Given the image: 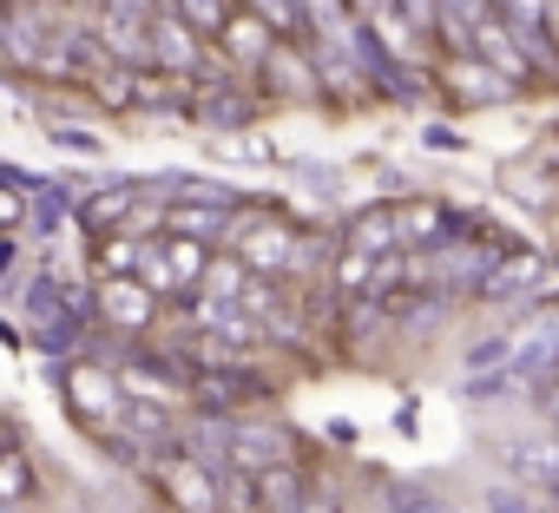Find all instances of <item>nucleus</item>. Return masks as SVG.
<instances>
[{
    "mask_svg": "<svg viewBox=\"0 0 559 513\" xmlns=\"http://www.w3.org/2000/svg\"><path fill=\"white\" fill-rule=\"evenodd\" d=\"M500 250H507V243L435 237V243H421V250L408 256V277H415L421 290H441V297H454V290H480V277L500 264Z\"/></svg>",
    "mask_w": 559,
    "mask_h": 513,
    "instance_id": "nucleus-1",
    "label": "nucleus"
},
{
    "mask_svg": "<svg viewBox=\"0 0 559 513\" xmlns=\"http://www.w3.org/2000/svg\"><path fill=\"white\" fill-rule=\"evenodd\" d=\"M152 480H158V493H165L178 513H224V487H230V474L211 467V461H198V454L178 448V441L152 461Z\"/></svg>",
    "mask_w": 559,
    "mask_h": 513,
    "instance_id": "nucleus-2",
    "label": "nucleus"
},
{
    "mask_svg": "<svg viewBox=\"0 0 559 513\" xmlns=\"http://www.w3.org/2000/svg\"><path fill=\"white\" fill-rule=\"evenodd\" d=\"M60 389H67V402H73V415H80L86 428H119V421L132 415V389H126V375L106 369V362H67Z\"/></svg>",
    "mask_w": 559,
    "mask_h": 513,
    "instance_id": "nucleus-3",
    "label": "nucleus"
},
{
    "mask_svg": "<svg viewBox=\"0 0 559 513\" xmlns=\"http://www.w3.org/2000/svg\"><path fill=\"white\" fill-rule=\"evenodd\" d=\"M224 243L243 256L250 271H290L297 256H304V243H297V230L284 217H257V211H237L230 230H224Z\"/></svg>",
    "mask_w": 559,
    "mask_h": 513,
    "instance_id": "nucleus-4",
    "label": "nucleus"
},
{
    "mask_svg": "<svg viewBox=\"0 0 559 513\" xmlns=\"http://www.w3.org/2000/svg\"><path fill=\"white\" fill-rule=\"evenodd\" d=\"M158 297H165V290H152L145 277H99V290H93L99 323H106V330H126V336H145V330L158 323Z\"/></svg>",
    "mask_w": 559,
    "mask_h": 513,
    "instance_id": "nucleus-5",
    "label": "nucleus"
},
{
    "mask_svg": "<svg viewBox=\"0 0 559 513\" xmlns=\"http://www.w3.org/2000/svg\"><path fill=\"white\" fill-rule=\"evenodd\" d=\"M152 60L165 67V73H198V60H204V27H191L171 0L158 8V21H152Z\"/></svg>",
    "mask_w": 559,
    "mask_h": 513,
    "instance_id": "nucleus-6",
    "label": "nucleus"
},
{
    "mask_svg": "<svg viewBox=\"0 0 559 513\" xmlns=\"http://www.w3.org/2000/svg\"><path fill=\"white\" fill-rule=\"evenodd\" d=\"M270 27L276 21H263V8H230V21L217 34V53L237 60V67H250V73H263V60L276 53V34Z\"/></svg>",
    "mask_w": 559,
    "mask_h": 513,
    "instance_id": "nucleus-7",
    "label": "nucleus"
},
{
    "mask_svg": "<svg viewBox=\"0 0 559 513\" xmlns=\"http://www.w3.org/2000/svg\"><path fill=\"white\" fill-rule=\"evenodd\" d=\"M539 277H546V264H539L533 250H500V264L480 277L474 297H487V303H520V297H533Z\"/></svg>",
    "mask_w": 559,
    "mask_h": 513,
    "instance_id": "nucleus-8",
    "label": "nucleus"
},
{
    "mask_svg": "<svg viewBox=\"0 0 559 513\" xmlns=\"http://www.w3.org/2000/svg\"><path fill=\"white\" fill-rule=\"evenodd\" d=\"M158 250H165V271H171V297H178V290H198L204 271H211V256H217L211 237H185V230H165Z\"/></svg>",
    "mask_w": 559,
    "mask_h": 513,
    "instance_id": "nucleus-9",
    "label": "nucleus"
},
{
    "mask_svg": "<svg viewBox=\"0 0 559 513\" xmlns=\"http://www.w3.org/2000/svg\"><path fill=\"white\" fill-rule=\"evenodd\" d=\"M145 256H152V237L106 230V237L93 243V271H99V277H145Z\"/></svg>",
    "mask_w": 559,
    "mask_h": 513,
    "instance_id": "nucleus-10",
    "label": "nucleus"
},
{
    "mask_svg": "<svg viewBox=\"0 0 559 513\" xmlns=\"http://www.w3.org/2000/svg\"><path fill=\"white\" fill-rule=\"evenodd\" d=\"M263 395V382L250 375V369H204L198 375V402L204 408H243V402H257Z\"/></svg>",
    "mask_w": 559,
    "mask_h": 513,
    "instance_id": "nucleus-11",
    "label": "nucleus"
},
{
    "mask_svg": "<svg viewBox=\"0 0 559 513\" xmlns=\"http://www.w3.org/2000/svg\"><path fill=\"white\" fill-rule=\"evenodd\" d=\"M139 204V184L132 178H112V191H93L86 204H80V224L93 230V237H106V230H119V217Z\"/></svg>",
    "mask_w": 559,
    "mask_h": 513,
    "instance_id": "nucleus-12",
    "label": "nucleus"
},
{
    "mask_svg": "<svg viewBox=\"0 0 559 513\" xmlns=\"http://www.w3.org/2000/svg\"><path fill=\"white\" fill-rule=\"evenodd\" d=\"M343 243H356V250H369V256L408 250V243H402V224H395V204H376V211H362V217L349 224V237H343Z\"/></svg>",
    "mask_w": 559,
    "mask_h": 513,
    "instance_id": "nucleus-13",
    "label": "nucleus"
},
{
    "mask_svg": "<svg viewBox=\"0 0 559 513\" xmlns=\"http://www.w3.org/2000/svg\"><path fill=\"white\" fill-rule=\"evenodd\" d=\"M243 290H250V264L224 243L217 256H211V271H204V284H198V297H211V303H243Z\"/></svg>",
    "mask_w": 559,
    "mask_h": 513,
    "instance_id": "nucleus-14",
    "label": "nucleus"
},
{
    "mask_svg": "<svg viewBox=\"0 0 559 513\" xmlns=\"http://www.w3.org/2000/svg\"><path fill=\"white\" fill-rule=\"evenodd\" d=\"M257 493H263V513H297L304 506V474L290 461H270L257 474Z\"/></svg>",
    "mask_w": 559,
    "mask_h": 513,
    "instance_id": "nucleus-15",
    "label": "nucleus"
},
{
    "mask_svg": "<svg viewBox=\"0 0 559 513\" xmlns=\"http://www.w3.org/2000/svg\"><path fill=\"white\" fill-rule=\"evenodd\" d=\"M395 224H402V243L415 250V243H435L448 230V211L441 204H395Z\"/></svg>",
    "mask_w": 559,
    "mask_h": 513,
    "instance_id": "nucleus-16",
    "label": "nucleus"
},
{
    "mask_svg": "<svg viewBox=\"0 0 559 513\" xmlns=\"http://www.w3.org/2000/svg\"><path fill=\"white\" fill-rule=\"evenodd\" d=\"M0 480H8V506H27V500H34V461H27L21 441L0 448Z\"/></svg>",
    "mask_w": 559,
    "mask_h": 513,
    "instance_id": "nucleus-17",
    "label": "nucleus"
},
{
    "mask_svg": "<svg viewBox=\"0 0 559 513\" xmlns=\"http://www.w3.org/2000/svg\"><path fill=\"white\" fill-rule=\"evenodd\" d=\"M93 99H99V106H139V73L112 60V67L93 80Z\"/></svg>",
    "mask_w": 559,
    "mask_h": 513,
    "instance_id": "nucleus-18",
    "label": "nucleus"
},
{
    "mask_svg": "<svg viewBox=\"0 0 559 513\" xmlns=\"http://www.w3.org/2000/svg\"><path fill=\"white\" fill-rule=\"evenodd\" d=\"M171 8H178L191 27H204V34H224V21H230L224 0H171Z\"/></svg>",
    "mask_w": 559,
    "mask_h": 513,
    "instance_id": "nucleus-19",
    "label": "nucleus"
},
{
    "mask_svg": "<svg viewBox=\"0 0 559 513\" xmlns=\"http://www.w3.org/2000/svg\"><path fill=\"white\" fill-rule=\"evenodd\" d=\"M263 73H276V86H284V93H310V80H304V67H297V53H290L284 40H276V53L263 60Z\"/></svg>",
    "mask_w": 559,
    "mask_h": 513,
    "instance_id": "nucleus-20",
    "label": "nucleus"
},
{
    "mask_svg": "<svg viewBox=\"0 0 559 513\" xmlns=\"http://www.w3.org/2000/svg\"><path fill=\"white\" fill-rule=\"evenodd\" d=\"M395 513H454V506L435 500V493H421V487H402V493H395Z\"/></svg>",
    "mask_w": 559,
    "mask_h": 513,
    "instance_id": "nucleus-21",
    "label": "nucleus"
},
{
    "mask_svg": "<svg viewBox=\"0 0 559 513\" xmlns=\"http://www.w3.org/2000/svg\"><path fill=\"white\" fill-rule=\"evenodd\" d=\"M211 152H224V158H270L263 139H211Z\"/></svg>",
    "mask_w": 559,
    "mask_h": 513,
    "instance_id": "nucleus-22",
    "label": "nucleus"
},
{
    "mask_svg": "<svg viewBox=\"0 0 559 513\" xmlns=\"http://www.w3.org/2000/svg\"><path fill=\"white\" fill-rule=\"evenodd\" d=\"M402 14H408L415 27H441V0H402Z\"/></svg>",
    "mask_w": 559,
    "mask_h": 513,
    "instance_id": "nucleus-23",
    "label": "nucleus"
},
{
    "mask_svg": "<svg viewBox=\"0 0 559 513\" xmlns=\"http://www.w3.org/2000/svg\"><path fill=\"white\" fill-rule=\"evenodd\" d=\"M533 402H539V415H546V421H552V434H559V375H546Z\"/></svg>",
    "mask_w": 559,
    "mask_h": 513,
    "instance_id": "nucleus-24",
    "label": "nucleus"
},
{
    "mask_svg": "<svg viewBox=\"0 0 559 513\" xmlns=\"http://www.w3.org/2000/svg\"><path fill=\"white\" fill-rule=\"evenodd\" d=\"M47 139H53V145H67V152H99V139H86V132H73V126H53Z\"/></svg>",
    "mask_w": 559,
    "mask_h": 513,
    "instance_id": "nucleus-25",
    "label": "nucleus"
},
{
    "mask_svg": "<svg viewBox=\"0 0 559 513\" xmlns=\"http://www.w3.org/2000/svg\"><path fill=\"white\" fill-rule=\"evenodd\" d=\"M297 513H343V506H336L330 493H304V506H297Z\"/></svg>",
    "mask_w": 559,
    "mask_h": 513,
    "instance_id": "nucleus-26",
    "label": "nucleus"
},
{
    "mask_svg": "<svg viewBox=\"0 0 559 513\" xmlns=\"http://www.w3.org/2000/svg\"><path fill=\"white\" fill-rule=\"evenodd\" d=\"M0 8H21V0H0Z\"/></svg>",
    "mask_w": 559,
    "mask_h": 513,
    "instance_id": "nucleus-27",
    "label": "nucleus"
}]
</instances>
